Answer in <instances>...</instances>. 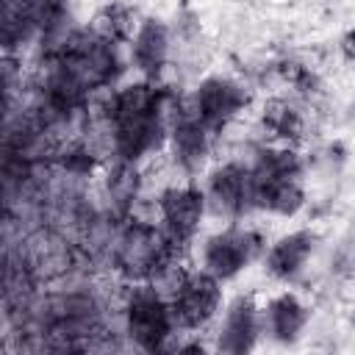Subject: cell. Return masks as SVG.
Listing matches in <instances>:
<instances>
[{"label": "cell", "mask_w": 355, "mask_h": 355, "mask_svg": "<svg viewBox=\"0 0 355 355\" xmlns=\"http://www.w3.org/2000/svg\"><path fill=\"white\" fill-rule=\"evenodd\" d=\"M180 247L183 244L166 236V230L150 222L128 219L114 239V266L130 280H147L158 263L180 258Z\"/></svg>", "instance_id": "6da1fadb"}, {"label": "cell", "mask_w": 355, "mask_h": 355, "mask_svg": "<svg viewBox=\"0 0 355 355\" xmlns=\"http://www.w3.org/2000/svg\"><path fill=\"white\" fill-rule=\"evenodd\" d=\"M178 330L175 316H172V305L164 302L150 283L136 286L128 291V302H125V333L147 352L164 349L166 338H172V333Z\"/></svg>", "instance_id": "7a4b0ae2"}, {"label": "cell", "mask_w": 355, "mask_h": 355, "mask_svg": "<svg viewBox=\"0 0 355 355\" xmlns=\"http://www.w3.org/2000/svg\"><path fill=\"white\" fill-rule=\"evenodd\" d=\"M261 250H263V241L258 233L225 230V233H216L214 239H208V244L202 250V263H205V272L225 280V277H233L239 269H244L252 258H258Z\"/></svg>", "instance_id": "3957f363"}, {"label": "cell", "mask_w": 355, "mask_h": 355, "mask_svg": "<svg viewBox=\"0 0 355 355\" xmlns=\"http://www.w3.org/2000/svg\"><path fill=\"white\" fill-rule=\"evenodd\" d=\"M219 300H222L219 277H214L211 272H194L183 286V291L178 294V300L172 302L175 324L186 330L202 327L216 313Z\"/></svg>", "instance_id": "277c9868"}, {"label": "cell", "mask_w": 355, "mask_h": 355, "mask_svg": "<svg viewBox=\"0 0 355 355\" xmlns=\"http://www.w3.org/2000/svg\"><path fill=\"white\" fill-rule=\"evenodd\" d=\"M158 205H161V222L166 236L186 244L200 227V219L205 211V194L194 186H169L158 197Z\"/></svg>", "instance_id": "5b68a950"}, {"label": "cell", "mask_w": 355, "mask_h": 355, "mask_svg": "<svg viewBox=\"0 0 355 355\" xmlns=\"http://www.w3.org/2000/svg\"><path fill=\"white\" fill-rule=\"evenodd\" d=\"M208 202L222 216H241L252 205V175L244 164H225L208 180Z\"/></svg>", "instance_id": "8992f818"}, {"label": "cell", "mask_w": 355, "mask_h": 355, "mask_svg": "<svg viewBox=\"0 0 355 355\" xmlns=\"http://www.w3.org/2000/svg\"><path fill=\"white\" fill-rule=\"evenodd\" d=\"M194 100H197L200 119L214 130L227 125L247 105V92L227 78H208L200 83Z\"/></svg>", "instance_id": "52a82bcc"}, {"label": "cell", "mask_w": 355, "mask_h": 355, "mask_svg": "<svg viewBox=\"0 0 355 355\" xmlns=\"http://www.w3.org/2000/svg\"><path fill=\"white\" fill-rule=\"evenodd\" d=\"M169 55V31L158 19H144L133 36V64L147 75L155 78L166 67Z\"/></svg>", "instance_id": "ba28073f"}, {"label": "cell", "mask_w": 355, "mask_h": 355, "mask_svg": "<svg viewBox=\"0 0 355 355\" xmlns=\"http://www.w3.org/2000/svg\"><path fill=\"white\" fill-rule=\"evenodd\" d=\"M208 125L202 119H180L172 125V153L183 172H197L208 155Z\"/></svg>", "instance_id": "9c48e42d"}, {"label": "cell", "mask_w": 355, "mask_h": 355, "mask_svg": "<svg viewBox=\"0 0 355 355\" xmlns=\"http://www.w3.org/2000/svg\"><path fill=\"white\" fill-rule=\"evenodd\" d=\"M255 333H258V316H255V308L250 300L239 297L227 316H225V324L219 330V349L222 352H247L255 341Z\"/></svg>", "instance_id": "30bf717a"}, {"label": "cell", "mask_w": 355, "mask_h": 355, "mask_svg": "<svg viewBox=\"0 0 355 355\" xmlns=\"http://www.w3.org/2000/svg\"><path fill=\"white\" fill-rule=\"evenodd\" d=\"M311 250H313V236H311L308 230H297V233H291V236H283V239L269 250V255H266V269H269L275 277H294V275L305 266Z\"/></svg>", "instance_id": "8fae6325"}, {"label": "cell", "mask_w": 355, "mask_h": 355, "mask_svg": "<svg viewBox=\"0 0 355 355\" xmlns=\"http://www.w3.org/2000/svg\"><path fill=\"white\" fill-rule=\"evenodd\" d=\"M261 122L269 133L280 136V139H300L302 130H305V122H302V114L283 97H269L263 103V111H261Z\"/></svg>", "instance_id": "7c38bea8"}, {"label": "cell", "mask_w": 355, "mask_h": 355, "mask_svg": "<svg viewBox=\"0 0 355 355\" xmlns=\"http://www.w3.org/2000/svg\"><path fill=\"white\" fill-rule=\"evenodd\" d=\"M305 319H308V311H305L302 302H300L297 297H291V294H283V297H277V300L269 305V330H272L277 338H283V341H291V338L302 330Z\"/></svg>", "instance_id": "4fadbf2b"}, {"label": "cell", "mask_w": 355, "mask_h": 355, "mask_svg": "<svg viewBox=\"0 0 355 355\" xmlns=\"http://www.w3.org/2000/svg\"><path fill=\"white\" fill-rule=\"evenodd\" d=\"M189 277H191V272H186V266L180 263V258H169V261L158 263V266L150 272L147 283H150V288H153L164 302L172 305V302L178 300V294L183 291V286L189 283Z\"/></svg>", "instance_id": "5bb4252c"}, {"label": "cell", "mask_w": 355, "mask_h": 355, "mask_svg": "<svg viewBox=\"0 0 355 355\" xmlns=\"http://www.w3.org/2000/svg\"><path fill=\"white\" fill-rule=\"evenodd\" d=\"M333 263H336V272H338V275H352V272H355V252H352L349 247H341V250L336 252Z\"/></svg>", "instance_id": "9a60e30c"}, {"label": "cell", "mask_w": 355, "mask_h": 355, "mask_svg": "<svg viewBox=\"0 0 355 355\" xmlns=\"http://www.w3.org/2000/svg\"><path fill=\"white\" fill-rule=\"evenodd\" d=\"M338 53L344 61H355V31H347L338 42Z\"/></svg>", "instance_id": "2e32d148"}, {"label": "cell", "mask_w": 355, "mask_h": 355, "mask_svg": "<svg viewBox=\"0 0 355 355\" xmlns=\"http://www.w3.org/2000/svg\"><path fill=\"white\" fill-rule=\"evenodd\" d=\"M352 324H355V311H352Z\"/></svg>", "instance_id": "e0dca14e"}, {"label": "cell", "mask_w": 355, "mask_h": 355, "mask_svg": "<svg viewBox=\"0 0 355 355\" xmlns=\"http://www.w3.org/2000/svg\"><path fill=\"white\" fill-rule=\"evenodd\" d=\"M233 3H244V0H233Z\"/></svg>", "instance_id": "ac0fdd59"}]
</instances>
